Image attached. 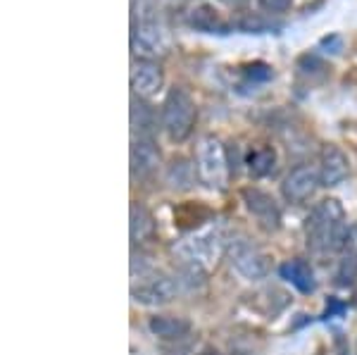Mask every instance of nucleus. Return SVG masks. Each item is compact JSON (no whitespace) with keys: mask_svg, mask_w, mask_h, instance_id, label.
<instances>
[{"mask_svg":"<svg viewBox=\"0 0 357 355\" xmlns=\"http://www.w3.org/2000/svg\"><path fill=\"white\" fill-rule=\"evenodd\" d=\"M148 327H151L153 336L169 343L183 341L193 331L191 319L181 317V315H155V317H151V322H148Z\"/></svg>","mask_w":357,"mask_h":355,"instance_id":"obj_15","label":"nucleus"},{"mask_svg":"<svg viewBox=\"0 0 357 355\" xmlns=\"http://www.w3.org/2000/svg\"><path fill=\"white\" fill-rule=\"evenodd\" d=\"M350 174V160L345 156V151L336 143H326L321 146V153H319V179H321V186L331 188V186H338L348 179Z\"/></svg>","mask_w":357,"mask_h":355,"instance_id":"obj_13","label":"nucleus"},{"mask_svg":"<svg viewBox=\"0 0 357 355\" xmlns=\"http://www.w3.org/2000/svg\"><path fill=\"white\" fill-rule=\"evenodd\" d=\"M155 234H158V222H155L153 213L143 203L131 200V205H129V239H131V243L141 248V246L153 241Z\"/></svg>","mask_w":357,"mask_h":355,"instance_id":"obj_14","label":"nucleus"},{"mask_svg":"<svg viewBox=\"0 0 357 355\" xmlns=\"http://www.w3.org/2000/svg\"><path fill=\"white\" fill-rule=\"evenodd\" d=\"M195 122H198V105L191 91L183 86H172L162 100L160 110V127L172 143H183L191 139Z\"/></svg>","mask_w":357,"mask_h":355,"instance_id":"obj_2","label":"nucleus"},{"mask_svg":"<svg viewBox=\"0 0 357 355\" xmlns=\"http://www.w3.org/2000/svg\"><path fill=\"white\" fill-rule=\"evenodd\" d=\"M195 169H198V179L207 188L224 191L229 186V176H231V165H229L227 146L222 139L207 134L198 141V151H195Z\"/></svg>","mask_w":357,"mask_h":355,"instance_id":"obj_3","label":"nucleus"},{"mask_svg":"<svg viewBox=\"0 0 357 355\" xmlns=\"http://www.w3.org/2000/svg\"><path fill=\"white\" fill-rule=\"evenodd\" d=\"M131 13H134V22L158 20V3L155 0H131Z\"/></svg>","mask_w":357,"mask_h":355,"instance_id":"obj_24","label":"nucleus"},{"mask_svg":"<svg viewBox=\"0 0 357 355\" xmlns=\"http://www.w3.org/2000/svg\"><path fill=\"white\" fill-rule=\"evenodd\" d=\"M227 255L234 270L250 282H260L272 272V257L248 239H231L227 243Z\"/></svg>","mask_w":357,"mask_h":355,"instance_id":"obj_5","label":"nucleus"},{"mask_svg":"<svg viewBox=\"0 0 357 355\" xmlns=\"http://www.w3.org/2000/svg\"><path fill=\"white\" fill-rule=\"evenodd\" d=\"M195 174H198L195 165L183 156L172 158L169 165L165 167V181L174 191H188L195 184Z\"/></svg>","mask_w":357,"mask_h":355,"instance_id":"obj_17","label":"nucleus"},{"mask_svg":"<svg viewBox=\"0 0 357 355\" xmlns=\"http://www.w3.org/2000/svg\"><path fill=\"white\" fill-rule=\"evenodd\" d=\"M205 355H222L220 351H205Z\"/></svg>","mask_w":357,"mask_h":355,"instance_id":"obj_28","label":"nucleus"},{"mask_svg":"<svg viewBox=\"0 0 357 355\" xmlns=\"http://www.w3.org/2000/svg\"><path fill=\"white\" fill-rule=\"evenodd\" d=\"M129 165L134 179L143 181L158 174V169L162 167V153H160L158 143L148 139V136H134L129 151Z\"/></svg>","mask_w":357,"mask_h":355,"instance_id":"obj_10","label":"nucleus"},{"mask_svg":"<svg viewBox=\"0 0 357 355\" xmlns=\"http://www.w3.org/2000/svg\"><path fill=\"white\" fill-rule=\"evenodd\" d=\"M319 186H321L319 167H312V165H296V167L286 174L284 184H281V193H284V198L289 200V203L301 205V203H307Z\"/></svg>","mask_w":357,"mask_h":355,"instance_id":"obj_9","label":"nucleus"},{"mask_svg":"<svg viewBox=\"0 0 357 355\" xmlns=\"http://www.w3.org/2000/svg\"><path fill=\"white\" fill-rule=\"evenodd\" d=\"M319 50L321 53H331V55H336V53H341L343 50V38L338 36V33H331V36H324L319 41Z\"/></svg>","mask_w":357,"mask_h":355,"instance_id":"obj_26","label":"nucleus"},{"mask_svg":"<svg viewBox=\"0 0 357 355\" xmlns=\"http://www.w3.org/2000/svg\"><path fill=\"white\" fill-rule=\"evenodd\" d=\"M241 198H243L245 210L255 217L260 229L272 234L281 227V208L272 193H267L264 188H257V186H245V188H241Z\"/></svg>","mask_w":357,"mask_h":355,"instance_id":"obj_8","label":"nucleus"},{"mask_svg":"<svg viewBox=\"0 0 357 355\" xmlns=\"http://www.w3.org/2000/svg\"><path fill=\"white\" fill-rule=\"evenodd\" d=\"M131 55L134 60L160 62L172 53V31L162 20H143L131 24Z\"/></svg>","mask_w":357,"mask_h":355,"instance_id":"obj_4","label":"nucleus"},{"mask_svg":"<svg viewBox=\"0 0 357 355\" xmlns=\"http://www.w3.org/2000/svg\"><path fill=\"white\" fill-rule=\"evenodd\" d=\"M165 86V70L160 62L151 60H134L131 67V93L136 98H153L162 91Z\"/></svg>","mask_w":357,"mask_h":355,"instance_id":"obj_12","label":"nucleus"},{"mask_svg":"<svg viewBox=\"0 0 357 355\" xmlns=\"http://www.w3.org/2000/svg\"><path fill=\"white\" fill-rule=\"evenodd\" d=\"M129 119H131V134H134V136H148V139H153V131H155V127H158V117H155L153 107L148 105V100L131 96Z\"/></svg>","mask_w":357,"mask_h":355,"instance_id":"obj_18","label":"nucleus"},{"mask_svg":"<svg viewBox=\"0 0 357 355\" xmlns=\"http://www.w3.org/2000/svg\"><path fill=\"white\" fill-rule=\"evenodd\" d=\"M186 24L198 33H212V36H227L234 31V22H229L215 5L210 3H198L193 8H188L186 13Z\"/></svg>","mask_w":357,"mask_h":355,"instance_id":"obj_11","label":"nucleus"},{"mask_svg":"<svg viewBox=\"0 0 357 355\" xmlns=\"http://www.w3.org/2000/svg\"><path fill=\"white\" fill-rule=\"evenodd\" d=\"M227 243L229 241H224L222 234L205 232L174 246V253L178 255L181 262H191V265H200L207 270V267H210L212 262H217V257L227 250Z\"/></svg>","mask_w":357,"mask_h":355,"instance_id":"obj_7","label":"nucleus"},{"mask_svg":"<svg viewBox=\"0 0 357 355\" xmlns=\"http://www.w3.org/2000/svg\"><path fill=\"white\" fill-rule=\"evenodd\" d=\"M220 3H224L227 8H231V10H241L248 3V0H220Z\"/></svg>","mask_w":357,"mask_h":355,"instance_id":"obj_27","label":"nucleus"},{"mask_svg":"<svg viewBox=\"0 0 357 355\" xmlns=\"http://www.w3.org/2000/svg\"><path fill=\"white\" fill-rule=\"evenodd\" d=\"M241 74H243L250 84H267L274 79V67L262 60H255V62H248V65L241 67Z\"/></svg>","mask_w":357,"mask_h":355,"instance_id":"obj_23","label":"nucleus"},{"mask_svg":"<svg viewBox=\"0 0 357 355\" xmlns=\"http://www.w3.org/2000/svg\"><path fill=\"white\" fill-rule=\"evenodd\" d=\"M234 27L241 29V31H245V33H267L279 24H276L272 17L264 15V13H250V15L241 17V20H236Z\"/></svg>","mask_w":357,"mask_h":355,"instance_id":"obj_22","label":"nucleus"},{"mask_svg":"<svg viewBox=\"0 0 357 355\" xmlns=\"http://www.w3.org/2000/svg\"><path fill=\"white\" fill-rule=\"evenodd\" d=\"M176 294H178V279L158 270L134 279V286H131V299L141 303V305H151V308L167 305V303L176 299Z\"/></svg>","mask_w":357,"mask_h":355,"instance_id":"obj_6","label":"nucleus"},{"mask_svg":"<svg viewBox=\"0 0 357 355\" xmlns=\"http://www.w3.org/2000/svg\"><path fill=\"white\" fill-rule=\"evenodd\" d=\"M279 274L291 282V286H296L301 294H312L317 289V279H314V270L307 260H301V257H293V260H286L284 265L279 267Z\"/></svg>","mask_w":357,"mask_h":355,"instance_id":"obj_16","label":"nucleus"},{"mask_svg":"<svg viewBox=\"0 0 357 355\" xmlns=\"http://www.w3.org/2000/svg\"><path fill=\"white\" fill-rule=\"evenodd\" d=\"M276 165H279V156H276V151L272 146H262L257 148V151L250 153V158H248V169H250V174L260 176H272L276 172Z\"/></svg>","mask_w":357,"mask_h":355,"instance_id":"obj_20","label":"nucleus"},{"mask_svg":"<svg viewBox=\"0 0 357 355\" xmlns=\"http://www.w3.org/2000/svg\"><path fill=\"white\" fill-rule=\"evenodd\" d=\"M298 77H303L307 84H319L329 77V65L321 60L319 53H303L296 60Z\"/></svg>","mask_w":357,"mask_h":355,"instance_id":"obj_19","label":"nucleus"},{"mask_svg":"<svg viewBox=\"0 0 357 355\" xmlns=\"http://www.w3.org/2000/svg\"><path fill=\"white\" fill-rule=\"evenodd\" d=\"M257 5H260V13L274 17L286 13L291 8V0H257Z\"/></svg>","mask_w":357,"mask_h":355,"instance_id":"obj_25","label":"nucleus"},{"mask_svg":"<svg viewBox=\"0 0 357 355\" xmlns=\"http://www.w3.org/2000/svg\"><path fill=\"white\" fill-rule=\"evenodd\" d=\"M307 248L319 255L343 253L350 241V229L345 222V210L338 198H324L310 210L305 220Z\"/></svg>","mask_w":357,"mask_h":355,"instance_id":"obj_1","label":"nucleus"},{"mask_svg":"<svg viewBox=\"0 0 357 355\" xmlns=\"http://www.w3.org/2000/svg\"><path fill=\"white\" fill-rule=\"evenodd\" d=\"M336 286H343V289H350V286L357 284V250L355 248H345L343 250V257L338 260V267H336Z\"/></svg>","mask_w":357,"mask_h":355,"instance_id":"obj_21","label":"nucleus"}]
</instances>
